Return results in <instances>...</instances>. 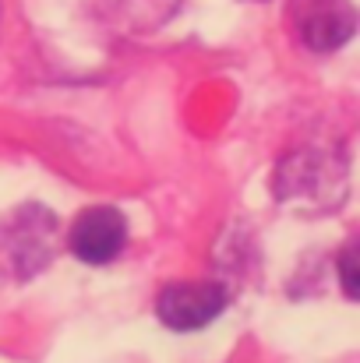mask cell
<instances>
[{"label":"cell","instance_id":"obj_1","mask_svg":"<svg viewBox=\"0 0 360 363\" xmlns=\"http://www.w3.org/2000/svg\"><path fill=\"white\" fill-rule=\"evenodd\" d=\"M227 311V289L219 282H173L156 300V318L173 332H195Z\"/></svg>","mask_w":360,"mask_h":363},{"label":"cell","instance_id":"obj_2","mask_svg":"<svg viewBox=\"0 0 360 363\" xmlns=\"http://www.w3.org/2000/svg\"><path fill=\"white\" fill-rule=\"evenodd\" d=\"M290 25L304 46L336 50L354 35L357 14L350 0H290Z\"/></svg>","mask_w":360,"mask_h":363},{"label":"cell","instance_id":"obj_3","mask_svg":"<svg viewBox=\"0 0 360 363\" xmlns=\"http://www.w3.org/2000/svg\"><path fill=\"white\" fill-rule=\"evenodd\" d=\"M124 240H127V219L120 216V208H110V205L85 208L71 226V254L85 264L114 261Z\"/></svg>","mask_w":360,"mask_h":363},{"label":"cell","instance_id":"obj_4","mask_svg":"<svg viewBox=\"0 0 360 363\" xmlns=\"http://www.w3.org/2000/svg\"><path fill=\"white\" fill-rule=\"evenodd\" d=\"M339 279H343V293L354 300L357 296V247L350 243L339 257Z\"/></svg>","mask_w":360,"mask_h":363}]
</instances>
